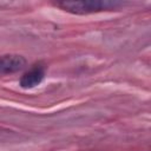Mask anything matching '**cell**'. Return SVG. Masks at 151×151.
Listing matches in <instances>:
<instances>
[{"label":"cell","mask_w":151,"mask_h":151,"mask_svg":"<svg viewBox=\"0 0 151 151\" xmlns=\"http://www.w3.org/2000/svg\"><path fill=\"white\" fill-rule=\"evenodd\" d=\"M26 66V59L19 54L0 55V74H9L21 71Z\"/></svg>","instance_id":"obj_2"},{"label":"cell","mask_w":151,"mask_h":151,"mask_svg":"<svg viewBox=\"0 0 151 151\" xmlns=\"http://www.w3.org/2000/svg\"><path fill=\"white\" fill-rule=\"evenodd\" d=\"M45 72L44 68L40 66H35L32 70H29L28 72H26L21 79H20V86L22 88H32L35 87L37 85H39L42 79H44Z\"/></svg>","instance_id":"obj_3"},{"label":"cell","mask_w":151,"mask_h":151,"mask_svg":"<svg viewBox=\"0 0 151 151\" xmlns=\"http://www.w3.org/2000/svg\"><path fill=\"white\" fill-rule=\"evenodd\" d=\"M55 6L59 8L73 13V14H90L101 11H109L122 6L119 1H107V0H85V1H60Z\"/></svg>","instance_id":"obj_1"}]
</instances>
